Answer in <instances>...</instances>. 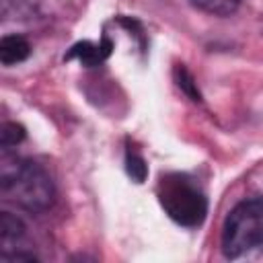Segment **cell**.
I'll use <instances>...</instances> for the list:
<instances>
[{
  "label": "cell",
  "mask_w": 263,
  "mask_h": 263,
  "mask_svg": "<svg viewBox=\"0 0 263 263\" xmlns=\"http://www.w3.org/2000/svg\"><path fill=\"white\" fill-rule=\"evenodd\" d=\"M0 191L6 199L31 212H41L53 201V185L49 175L39 164L8 158V154H4L0 160Z\"/></svg>",
  "instance_id": "obj_1"
},
{
  "label": "cell",
  "mask_w": 263,
  "mask_h": 263,
  "mask_svg": "<svg viewBox=\"0 0 263 263\" xmlns=\"http://www.w3.org/2000/svg\"><path fill=\"white\" fill-rule=\"evenodd\" d=\"M158 201L162 210L181 226H199L208 214L203 191L185 175H166L158 183Z\"/></svg>",
  "instance_id": "obj_2"
},
{
  "label": "cell",
  "mask_w": 263,
  "mask_h": 263,
  "mask_svg": "<svg viewBox=\"0 0 263 263\" xmlns=\"http://www.w3.org/2000/svg\"><path fill=\"white\" fill-rule=\"evenodd\" d=\"M263 245V199H245L232 208L222 226V251L238 257Z\"/></svg>",
  "instance_id": "obj_3"
},
{
  "label": "cell",
  "mask_w": 263,
  "mask_h": 263,
  "mask_svg": "<svg viewBox=\"0 0 263 263\" xmlns=\"http://www.w3.org/2000/svg\"><path fill=\"white\" fill-rule=\"evenodd\" d=\"M111 41L107 37H103L101 43H90V41H82L78 45H74L68 53V60L70 58H78L82 64L86 66H95V64H101L109 53H111Z\"/></svg>",
  "instance_id": "obj_4"
},
{
  "label": "cell",
  "mask_w": 263,
  "mask_h": 263,
  "mask_svg": "<svg viewBox=\"0 0 263 263\" xmlns=\"http://www.w3.org/2000/svg\"><path fill=\"white\" fill-rule=\"evenodd\" d=\"M31 53V45L25 37L21 35H6L0 41V62L4 66H12L18 64L23 60H27Z\"/></svg>",
  "instance_id": "obj_5"
},
{
  "label": "cell",
  "mask_w": 263,
  "mask_h": 263,
  "mask_svg": "<svg viewBox=\"0 0 263 263\" xmlns=\"http://www.w3.org/2000/svg\"><path fill=\"white\" fill-rule=\"evenodd\" d=\"M189 2L203 12L218 14V16H226V14L234 12L240 4V0H189Z\"/></svg>",
  "instance_id": "obj_6"
},
{
  "label": "cell",
  "mask_w": 263,
  "mask_h": 263,
  "mask_svg": "<svg viewBox=\"0 0 263 263\" xmlns=\"http://www.w3.org/2000/svg\"><path fill=\"white\" fill-rule=\"evenodd\" d=\"M125 164H127V175L136 181V183H142L144 179H146V175H148V168H146V162H144V158L136 152V150H132V148H127V154H125Z\"/></svg>",
  "instance_id": "obj_7"
},
{
  "label": "cell",
  "mask_w": 263,
  "mask_h": 263,
  "mask_svg": "<svg viewBox=\"0 0 263 263\" xmlns=\"http://www.w3.org/2000/svg\"><path fill=\"white\" fill-rule=\"evenodd\" d=\"M23 138H25V129L21 125H16V123H4L2 125V132H0V144H2V148H8V146L18 144Z\"/></svg>",
  "instance_id": "obj_8"
},
{
  "label": "cell",
  "mask_w": 263,
  "mask_h": 263,
  "mask_svg": "<svg viewBox=\"0 0 263 263\" xmlns=\"http://www.w3.org/2000/svg\"><path fill=\"white\" fill-rule=\"evenodd\" d=\"M177 74H179V86H183L195 101H199V92H197V88H195V84H193V78L189 76V72L181 66V68H177Z\"/></svg>",
  "instance_id": "obj_9"
}]
</instances>
